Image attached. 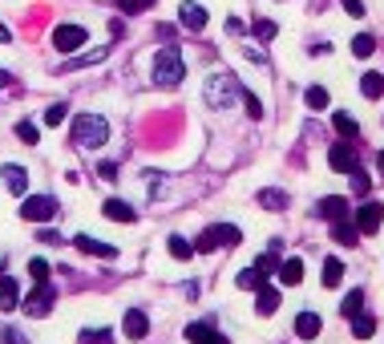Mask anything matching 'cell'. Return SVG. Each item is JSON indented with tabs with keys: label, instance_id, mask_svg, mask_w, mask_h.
Listing matches in <instances>:
<instances>
[{
	"label": "cell",
	"instance_id": "cell-1",
	"mask_svg": "<svg viewBox=\"0 0 384 344\" xmlns=\"http://www.w3.org/2000/svg\"><path fill=\"white\" fill-rule=\"evenodd\" d=\"M182 73H186V65H182V53L166 45V49H158V57H154V86L162 89H174L182 82Z\"/></svg>",
	"mask_w": 384,
	"mask_h": 344
},
{
	"label": "cell",
	"instance_id": "cell-2",
	"mask_svg": "<svg viewBox=\"0 0 384 344\" xmlns=\"http://www.w3.org/2000/svg\"><path fill=\"white\" fill-rule=\"evenodd\" d=\"M105 138H110V126H105L101 114H81V118L73 122V142H77L81 150H97V146H105Z\"/></svg>",
	"mask_w": 384,
	"mask_h": 344
},
{
	"label": "cell",
	"instance_id": "cell-3",
	"mask_svg": "<svg viewBox=\"0 0 384 344\" xmlns=\"http://www.w3.org/2000/svg\"><path fill=\"white\" fill-rule=\"evenodd\" d=\"M239 97H243V86L231 73H211L207 77V101H211L214 110H231Z\"/></svg>",
	"mask_w": 384,
	"mask_h": 344
},
{
	"label": "cell",
	"instance_id": "cell-4",
	"mask_svg": "<svg viewBox=\"0 0 384 344\" xmlns=\"http://www.w3.org/2000/svg\"><path fill=\"white\" fill-rule=\"evenodd\" d=\"M235 247L239 243V227H231V223H222V227H207L203 235H199V243H194V251H214V247Z\"/></svg>",
	"mask_w": 384,
	"mask_h": 344
},
{
	"label": "cell",
	"instance_id": "cell-5",
	"mask_svg": "<svg viewBox=\"0 0 384 344\" xmlns=\"http://www.w3.org/2000/svg\"><path fill=\"white\" fill-rule=\"evenodd\" d=\"M21 215L29 219V223H49V219L57 215V199H49V195H33V199L21 203Z\"/></svg>",
	"mask_w": 384,
	"mask_h": 344
},
{
	"label": "cell",
	"instance_id": "cell-6",
	"mask_svg": "<svg viewBox=\"0 0 384 344\" xmlns=\"http://www.w3.org/2000/svg\"><path fill=\"white\" fill-rule=\"evenodd\" d=\"M86 29H81V25H57V29H53V45H57V49H61V53H73V49H81V45H86Z\"/></svg>",
	"mask_w": 384,
	"mask_h": 344
},
{
	"label": "cell",
	"instance_id": "cell-7",
	"mask_svg": "<svg viewBox=\"0 0 384 344\" xmlns=\"http://www.w3.org/2000/svg\"><path fill=\"white\" fill-rule=\"evenodd\" d=\"M328 167L340 174H352L356 171V146L352 142H336L332 150H328Z\"/></svg>",
	"mask_w": 384,
	"mask_h": 344
},
{
	"label": "cell",
	"instance_id": "cell-8",
	"mask_svg": "<svg viewBox=\"0 0 384 344\" xmlns=\"http://www.w3.org/2000/svg\"><path fill=\"white\" fill-rule=\"evenodd\" d=\"M381 223H384V207H381V203H364V207L356 211V231H364V235L381 231Z\"/></svg>",
	"mask_w": 384,
	"mask_h": 344
},
{
	"label": "cell",
	"instance_id": "cell-9",
	"mask_svg": "<svg viewBox=\"0 0 384 344\" xmlns=\"http://www.w3.org/2000/svg\"><path fill=\"white\" fill-rule=\"evenodd\" d=\"M178 16H182V25H186L190 33H203V29H207V8H203V4H190V0H186V4L178 8Z\"/></svg>",
	"mask_w": 384,
	"mask_h": 344
},
{
	"label": "cell",
	"instance_id": "cell-10",
	"mask_svg": "<svg viewBox=\"0 0 384 344\" xmlns=\"http://www.w3.org/2000/svg\"><path fill=\"white\" fill-rule=\"evenodd\" d=\"M320 328H324V320H320L316 312H299V316H296V336H299V341H316Z\"/></svg>",
	"mask_w": 384,
	"mask_h": 344
},
{
	"label": "cell",
	"instance_id": "cell-11",
	"mask_svg": "<svg viewBox=\"0 0 384 344\" xmlns=\"http://www.w3.org/2000/svg\"><path fill=\"white\" fill-rule=\"evenodd\" d=\"M122 328H126L129 341H142L146 332H150V320H146V312H138V308H129L126 320H122Z\"/></svg>",
	"mask_w": 384,
	"mask_h": 344
},
{
	"label": "cell",
	"instance_id": "cell-12",
	"mask_svg": "<svg viewBox=\"0 0 384 344\" xmlns=\"http://www.w3.org/2000/svg\"><path fill=\"white\" fill-rule=\"evenodd\" d=\"M73 243H77V251H86V256H101V259L118 256V247H110V243H101V239H93V235H77Z\"/></svg>",
	"mask_w": 384,
	"mask_h": 344
},
{
	"label": "cell",
	"instance_id": "cell-13",
	"mask_svg": "<svg viewBox=\"0 0 384 344\" xmlns=\"http://www.w3.org/2000/svg\"><path fill=\"white\" fill-rule=\"evenodd\" d=\"M25 308H29V316H44V312L53 308V288H49V284H37V292L29 296Z\"/></svg>",
	"mask_w": 384,
	"mask_h": 344
},
{
	"label": "cell",
	"instance_id": "cell-14",
	"mask_svg": "<svg viewBox=\"0 0 384 344\" xmlns=\"http://www.w3.org/2000/svg\"><path fill=\"white\" fill-rule=\"evenodd\" d=\"M0 178L8 182V191H12V195H25V191H29V174L21 171V167H12V162H8V167H0Z\"/></svg>",
	"mask_w": 384,
	"mask_h": 344
},
{
	"label": "cell",
	"instance_id": "cell-15",
	"mask_svg": "<svg viewBox=\"0 0 384 344\" xmlns=\"http://www.w3.org/2000/svg\"><path fill=\"white\" fill-rule=\"evenodd\" d=\"M186 341L190 344H227L222 332H214L211 324H190V328H186Z\"/></svg>",
	"mask_w": 384,
	"mask_h": 344
},
{
	"label": "cell",
	"instance_id": "cell-16",
	"mask_svg": "<svg viewBox=\"0 0 384 344\" xmlns=\"http://www.w3.org/2000/svg\"><path fill=\"white\" fill-rule=\"evenodd\" d=\"M320 215H324V219H332V223L348 219V199H340V195H328V199L320 203Z\"/></svg>",
	"mask_w": 384,
	"mask_h": 344
},
{
	"label": "cell",
	"instance_id": "cell-17",
	"mask_svg": "<svg viewBox=\"0 0 384 344\" xmlns=\"http://www.w3.org/2000/svg\"><path fill=\"white\" fill-rule=\"evenodd\" d=\"M101 211H105V219H114V223H133V207H129V203H122V199H105V207H101Z\"/></svg>",
	"mask_w": 384,
	"mask_h": 344
},
{
	"label": "cell",
	"instance_id": "cell-18",
	"mask_svg": "<svg viewBox=\"0 0 384 344\" xmlns=\"http://www.w3.org/2000/svg\"><path fill=\"white\" fill-rule=\"evenodd\" d=\"M16 304H21V288H16V280H12V275H4V280H0V308H4V312H12Z\"/></svg>",
	"mask_w": 384,
	"mask_h": 344
},
{
	"label": "cell",
	"instance_id": "cell-19",
	"mask_svg": "<svg viewBox=\"0 0 384 344\" xmlns=\"http://www.w3.org/2000/svg\"><path fill=\"white\" fill-rule=\"evenodd\" d=\"M299 280H303V263H299V259H283V263H279V284L296 288Z\"/></svg>",
	"mask_w": 384,
	"mask_h": 344
},
{
	"label": "cell",
	"instance_id": "cell-20",
	"mask_svg": "<svg viewBox=\"0 0 384 344\" xmlns=\"http://www.w3.org/2000/svg\"><path fill=\"white\" fill-rule=\"evenodd\" d=\"M360 93H364V97H381L384 93V73H364V77H360Z\"/></svg>",
	"mask_w": 384,
	"mask_h": 344
},
{
	"label": "cell",
	"instance_id": "cell-21",
	"mask_svg": "<svg viewBox=\"0 0 384 344\" xmlns=\"http://www.w3.org/2000/svg\"><path fill=\"white\" fill-rule=\"evenodd\" d=\"M275 308H279V292L263 284V288H259V316H271Z\"/></svg>",
	"mask_w": 384,
	"mask_h": 344
},
{
	"label": "cell",
	"instance_id": "cell-22",
	"mask_svg": "<svg viewBox=\"0 0 384 344\" xmlns=\"http://www.w3.org/2000/svg\"><path fill=\"white\" fill-rule=\"evenodd\" d=\"M259 207H267V211H283V207H287V195H283V191H259Z\"/></svg>",
	"mask_w": 384,
	"mask_h": 344
},
{
	"label": "cell",
	"instance_id": "cell-23",
	"mask_svg": "<svg viewBox=\"0 0 384 344\" xmlns=\"http://www.w3.org/2000/svg\"><path fill=\"white\" fill-rule=\"evenodd\" d=\"M340 280H344V263L340 259H324V284L328 288H340Z\"/></svg>",
	"mask_w": 384,
	"mask_h": 344
},
{
	"label": "cell",
	"instance_id": "cell-24",
	"mask_svg": "<svg viewBox=\"0 0 384 344\" xmlns=\"http://www.w3.org/2000/svg\"><path fill=\"white\" fill-rule=\"evenodd\" d=\"M352 332H356L360 341H368V336L376 332V320H372V316H352Z\"/></svg>",
	"mask_w": 384,
	"mask_h": 344
},
{
	"label": "cell",
	"instance_id": "cell-25",
	"mask_svg": "<svg viewBox=\"0 0 384 344\" xmlns=\"http://www.w3.org/2000/svg\"><path fill=\"white\" fill-rule=\"evenodd\" d=\"M332 235H336V243H344V247H352V243H356V227H352L348 219H340V223L332 227Z\"/></svg>",
	"mask_w": 384,
	"mask_h": 344
},
{
	"label": "cell",
	"instance_id": "cell-26",
	"mask_svg": "<svg viewBox=\"0 0 384 344\" xmlns=\"http://www.w3.org/2000/svg\"><path fill=\"white\" fill-rule=\"evenodd\" d=\"M303 101H307V110H324V106H328V89H324V86H311L307 93H303Z\"/></svg>",
	"mask_w": 384,
	"mask_h": 344
},
{
	"label": "cell",
	"instance_id": "cell-27",
	"mask_svg": "<svg viewBox=\"0 0 384 344\" xmlns=\"http://www.w3.org/2000/svg\"><path fill=\"white\" fill-rule=\"evenodd\" d=\"M360 304H364V292H348V296H344V304H340V312L352 320V316H360Z\"/></svg>",
	"mask_w": 384,
	"mask_h": 344
},
{
	"label": "cell",
	"instance_id": "cell-28",
	"mask_svg": "<svg viewBox=\"0 0 384 344\" xmlns=\"http://www.w3.org/2000/svg\"><path fill=\"white\" fill-rule=\"evenodd\" d=\"M170 256L174 259H190L194 256V243H186L182 235H170Z\"/></svg>",
	"mask_w": 384,
	"mask_h": 344
},
{
	"label": "cell",
	"instance_id": "cell-29",
	"mask_svg": "<svg viewBox=\"0 0 384 344\" xmlns=\"http://www.w3.org/2000/svg\"><path fill=\"white\" fill-rule=\"evenodd\" d=\"M352 53H356V57H372V53H376V41H372L368 33H360V37L352 41Z\"/></svg>",
	"mask_w": 384,
	"mask_h": 344
},
{
	"label": "cell",
	"instance_id": "cell-30",
	"mask_svg": "<svg viewBox=\"0 0 384 344\" xmlns=\"http://www.w3.org/2000/svg\"><path fill=\"white\" fill-rule=\"evenodd\" d=\"M263 280H267V275H259L255 267H247V271L239 275V288H247V292H251V288H263Z\"/></svg>",
	"mask_w": 384,
	"mask_h": 344
},
{
	"label": "cell",
	"instance_id": "cell-31",
	"mask_svg": "<svg viewBox=\"0 0 384 344\" xmlns=\"http://www.w3.org/2000/svg\"><path fill=\"white\" fill-rule=\"evenodd\" d=\"M336 130H340L344 138H356V118H352V114H336Z\"/></svg>",
	"mask_w": 384,
	"mask_h": 344
},
{
	"label": "cell",
	"instance_id": "cell-32",
	"mask_svg": "<svg viewBox=\"0 0 384 344\" xmlns=\"http://www.w3.org/2000/svg\"><path fill=\"white\" fill-rule=\"evenodd\" d=\"M65 114H69V106H65V101H57V106H49L44 122H49V126H61V122H65Z\"/></svg>",
	"mask_w": 384,
	"mask_h": 344
},
{
	"label": "cell",
	"instance_id": "cell-33",
	"mask_svg": "<svg viewBox=\"0 0 384 344\" xmlns=\"http://www.w3.org/2000/svg\"><path fill=\"white\" fill-rule=\"evenodd\" d=\"M29 275H33L37 284H49V263H44V259H29Z\"/></svg>",
	"mask_w": 384,
	"mask_h": 344
},
{
	"label": "cell",
	"instance_id": "cell-34",
	"mask_svg": "<svg viewBox=\"0 0 384 344\" xmlns=\"http://www.w3.org/2000/svg\"><path fill=\"white\" fill-rule=\"evenodd\" d=\"M16 138H21V142H29V146H37V138H41V134H37L33 122H21V126H16Z\"/></svg>",
	"mask_w": 384,
	"mask_h": 344
},
{
	"label": "cell",
	"instance_id": "cell-35",
	"mask_svg": "<svg viewBox=\"0 0 384 344\" xmlns=\"http://www.w3.org/2000/svg\"><path fill=\"white\" fill-rule=\"evenodd\" d=\"M150 4H154V0H118V8H122V12H129V16H133V12H146Z\"/></svg>",
	"mask_w": 384,
	"mask_h": 344
},
{
	"label": "cell",
	"instance_id": "cell-36",
	"mask_svg": "<svg viewBox=\"0 0 384 344\" xmlns=\"http://www.w3.org/2000/svg\"><path fill=\"white\" fill-rule=\"evenodd\" d=\"M255 33H259V41H271L279 29H275V21H255Z\"/></svg>",
	"mask_w": 384,
	"mask_h": 344
},
{
	"label": "cell",
	"instance_id": "cell-37",
	"mask_svg": "<svg viewBox=\"0 0 384 344\" xmlns=\"http://www.w3.org/2000/svg\"><path fill=\"white\" fill-rule=\"evenodd\" d=\"M243 101H247V114H251V118H263V101H259L255 93H247V89H243Z\"/></svg>",
	"mask_w": 384,
	"mask_h": 344
},
{
	"label": "cell",
	"instance_id": "cell-38",
	"mask_svg": "<svg viewBox=\"0 0 384 344\" xmlns=\"http://www.w3.org/2000/svg\"><path fill=\"white\" fill-rule=\"evenodd\" d=\"M352 191H356V195H364V191H368V174L352 171Z\"/></svg>",
	"mask_w": 384,
	"mask_h": 344
},
{
	"label": "cell",
	"instance_id": "cell-39",
	"mask_svg": "<svg viewBox=\"0 0 384 344\" xmlns=\"http://www.w3.org/2000/svg\"><path fill=\"white\" fill-rule=\"evenodd\" d=\"M340 4H344L348 16H364V4H360V0H340Z\"/></svg>",
	"mask_w": 384,
	"mask_h": 344
},
{
	"label": "cell",
	"instance_id": "cell-40",
	"mask_svg": "<svg viewBox=\"0 0 384 344\" xmlns=\"http://www.w3.org/2000/svg\"><path fill=\"white\" fill-rule=\"evenodd\" d=\"M81 341H86V344H110V332H86Z\"/></svg>",
	"mask_w": 384,
	"mask_h": 344
},
{
	"label": "cell",
	"instance_id": "cell-41",
	"mask_svg": "<svg viewBox=\"0 0 384 344\" xmlns=\"http://www.w3.org/2000/svg\"><path fill=\"white\" fill-rule=\"evenodd\" d=\"M4 341H8V344H29L21 332H16V328H8V332H4Z\"/></svg>",
	"mask_w": 384,
	"mask_h": 344
},
{
	"label": "cell",
	"instance_id": "cell-42",
	"mask_svg": "<svg viewBox=\"0 0 384 344\" xmlns=\"http://www.w3.org/2000/svg\"><path fill=\"white\" fill-rule=\"evenodd\" d=\"M101 178H110V182H114V178H118V167H114V162H105V167H101Z\"/></svg>",
	"mask_w": 384,
	"mask_h": 344
},
{
	"label": "cell",
	"instance_id": "cell-43",
	"mask_svg": "<svg viewBox=\"0 0 384 344\" xmlns=\"http://www.w3.org/2000/svg\"><path fill=\"white\" fill-rule=\"evenodd\" d=\"M8 41V29H4V25H0V45Z\"/></svg>",
	"mask_w": 384,
	"mask_h": 344
},
{
	"label": "cell",
	"instance_id": "cell-44",
	"mask_svg": "<svg viewBox=\"0 0 384 344\" xmlns=\"http://www.w3.org/2000/svg\"><path fill=\"white\" fill-rule=\"evenodd\" d=\"M376 167H381V174H384V150H381V158H376Z\"/></svg>",
	"mask_w": 384,
	"mask_h": 344
},
{
	"label": "cell",
	"instance_id": "cell-45",
	"mask_svg": "<svg viewBox=\"0 0 384 344\" xmlns=\"http://www.w3.org/2000/svg\"><path fill=\"white\" fill-rule=\"evenodd\" d=\"M4 82H8V73H0V86H4Z\"/></svg>",
	"mask_w": 384,
	"mask_h": 344
}]
</instances>
